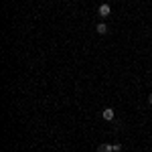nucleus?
I'll return each instance as SVG.
<instances>
[{
  "label": "nucleus",
  "mask_w": 152,
  "mask_h": 152,
  "mask_svg": "<svg viewBox=\"0 0 152 152\" xmlns=\"http://www.w3.org/2000/svg\"><path fill=\"white\" fill-rule=\"evenodd\" d=\"M122 150V144H107V142H105V144H99V146H97V152H120Z\"/></svg>",
  "instance_id": "f257e3e1"
},
{
  "label": "nucleus",
  "mask_w": 152,
  "mask_h": 152,
  "mask_svg": "<svg viewBox=\"0 0 152 152\" xmlns=\"http://www.w3.org/2000/svg\"><path fill=\"white\" fill-rule=\"evenodd\" d=\"M97 14H99V18H107L110 14H112V10H110V4H102L99 8H97Z\"/></svg>",
  "instance_id": "f03ea898"
},
{
  "label": "nucleus",
  "mask_w": 152,
  "mask_h": 152,
  "mask_svg": "<svg viewBox=\"0 0 152 152\" xmlns=\"http://www.w3.org/2000/svg\"><path fill=\"white\" fill-rule=\"evenodd\" d=\"M102 116H104V120H107V122H112V120H114V116H116V112H114L112 107H105L104 112H102Z\"/></svg>",
  "instance_id": "7ed1b4c3"
},
{
  "label": "nucleus",
  "mask_w": 152,
  "mask_h": 152,
  "mask_svg": "<svg viewBox=\"0 0 152 152\" xmlns=\"http://www.w3.org/2000/svg\"><path fill=\"white\" fill-rule=\"evenodd\" d=\"M95 31H97L99 35H107V31H110V26H107L105 23H99L97 26H95Z\"/></svg>",
  "instance_id": "20e7f679"
},
{
  "label": "nucleus",
  "mask_w": 152,
  "mask_h": 152,
  "mask_svg": "<svg viewBox=\"0 0 152 152\" xmlns=\"http://www.w3.org/2000/svg\"><path fill=\"white\" fill-rule=\"evenodd\" d=\"M148 102H150V104H152V94H150V97H148Z\"/></svg>",
  "instance_id": "39448f33"
}]
</instances>
